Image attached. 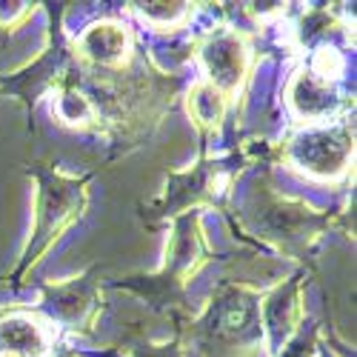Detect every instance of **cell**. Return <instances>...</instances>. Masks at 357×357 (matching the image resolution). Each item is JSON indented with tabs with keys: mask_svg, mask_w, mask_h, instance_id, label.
Listing matches in <instances>:
<instances>
[{
	"mask_svg": "<svg viewBox=\"0 0 357 357\" xmlns=\"http://www.w3.org/2000/svg\"><path fill=\"white\" fill-rule=\"evenodd\" d=\"M252 163L246 149H231L223 155L200 152V158L181 172H169L160 197L149 206L146 220L160 223L189 212H226L234 183Z\"/></svg>",
	"mask_w": 357,
	"mask_h": 357,
	"instance_id": "5b68a950",
	"label": "cell"
},
{
	"mask_svg": "<svg viewBox=\"0 0 357 357\" xmlns=\"http://www.w3.org/2000/svg\"><path fill=\"white\" fill-rule=\"evenodd\" d=\"M103 269L95 263L77 278L38 283L35 317H40L49 329H61L69 335H92L103 312Z\"/></svg>",
	"mask_w": 357,
	"mask_h": 357,
	"instance_id": "ba28073f",
	"label": "cell"
},
{
	"mask_svg": "<svg viewBox=\"0 0 357 357\" xmlns=\"http://www.w3.org/2000/svg\"><path fill=\"white\" fill-rule=\"evenodd\" d=\"M343 212L280 195L266 177H257L234 209V229L246 241H255L283 257L312 266L317 246L332 231L343 229Z\"/></svg>",
	"mask_w": 357,
	"mask_h": 357,
	"instance_id": "6da1fadb",
	"label": "cell"
},
{
	"mask_svg": "<svg viewBox=\"0 0 357 357\" xmlns=\"http://www.w3.org/2000/svg\"><path fill=\"white\" fill-rule=\"evenodd\" d=\"M289 46L301 52L303 57L317 49H346L354 43V35L349 32V23L340 20L335 9H306L301 12L289 26Z\"/></svg>",
	"mask_w": 357,
	"mask_h": 357,
	"instance_id": "4fadbf2b",
	"label": "cell"
},
{
	"mask_svg": "<svg viewBox=\"0 0 357 357\" xmlns=\"http://www.w3.org/2000/svg\"><path fill=\"white\" fill-rule=\"evenodd\" d=\"M260 289L241 280H223L215 286L209 303H203L177 337L186 357H260L266 337L260 323Z\"/></svg>",
	"mask_w": 357,
	"mask_h": 357,
	"instance_id": "7a4b0ae2",
	"label": "cell"
},
{
	"mask_svg": "<svg viewBox=\"0 0 357 357\" xmlns=\"http://www.w3.org/2000/svg\"><path fill=\"white\" fill-rule=\"evenodd\" d=\"M49 12V40L29 66L0 75V98H15L26 106L29 121L35 117L38 100L57 95L61 89L80 77V63L75 57V38L63 29L66 3H46Z\"/></svg>",
	"mask_w": 357,
	"mask_h": 357,
	"instance_id": "52a82bcc",
	"label": "cell"
},
{
	"mask_svg": "<svg viewBox=\"0 0 357 357\" xmlns=\"http://www.w3.org/2000/svg\"><path fill=\"white\" fill-rule=\"evenodd\" d=\"M26 174L35 181V223L20 252L17 269L9 278L12 286H20L32 275V269L49 255V249L86 215L89 186L95 181L92 172L69 174L46 160H32L26 166Z\"/></svg>",
	"mask_w": 357,
	"mask_h": 357,
	"instance_id": "277c9868",
	"label": "cell"
},
{
	"mask_svg": "<svg viewBox=\"0 0 357 357\" xmlns=\"http://www.w3.org/2000/svg\"><path fill=\"white\" fill-rule=\"evenodd\" d=\"M317 357H343L332 343H317Z\"/></svg>",
	"mask_w": 357,
	"mask_h": 357,
	"instance_id": "ffe728a7",
	"label": "cell"
},
{
	"mask_svg": "<svg viewBox=\"0 0 357 357\" xmlns=\"http://www.w3.org/2000/svg\"><path fill=\"white\" fill-rule=\"evenodd\" d=\"M215 249L206 237V215L189 212L172 220L169 241L163 252V263L149 275H129L106 283L109 289H123L146 303L149 312L177 317L189 306V286L200 275L209 260H215Z\"/></svg>",
	"mask_w": 357,
	"mask_h": 357,
	"instance_id": "3957f363",
	"label": "cell"
},
{
	"mask_svg": "<svg viewBox=\"0 0 357 357\" xmlns=\"http://www.w3.org/2000/svg\"><path fill=\"white\" fill-rule=\"evenodd\" d=\"M323 337V326L320 323H309L303 326L301 332H297L278 354L272 357H317V343Z\"/></svg>",
	"mask_w": 357,
	"mask_h": 357,
	"instance_id": "ac0fdd59",
	"label": "cell"
},
{
	"mask_svg": "<svg viewBox=\"0 0 357 357\" xmlns=\"http://www.w3.org/2000/svg\"><path fill=\"white\" fill-rule=\"evenodd\" d=\"M40 3H26V0H0V32H17L35 17Z\"/></svg>",
	"mask_w": 357,
	"mask_h": 357,
	"instance_id": "d6986e66",
	"label": "cell"
},
{
	"mask_svg": "<svg viewBox=\"0 0 357 357\" xmlns=\"http://www.w3.org/2000/svg\"><path fill=\"white\" fill-rule=\"evenodd\" d=\"M229 109H231V100L218 92L212 83H206L203 77L192 83V89L186 92V112L192 117L195 129L200 132V140L206 146V140H212L223 132V123L229 117Z\"/></svg>",
	"mask_w": 357,
	"mask_h": 357,
	"instance_id": "9a60e30c",
	"label": "cell"
},
{
	"mask_svg": "<svg viewBox=\"0 0 357 357\" xmlns=\"http://www.w3.org/2000/svg\"><path fill=\"white\" fill-rule=\"evenodd\" d=\"M303 286H306V269L294 272L286 280H278L272 289L260 294V323L269 357L278 354L306 326Z\"/></svg>",
	"mask_w": 357,
	"mask_h": 357,
	"instance_id": "8fae6325",
	"label": "cell"
},
{
	"mask_svg": "<svg viewBox=\"0 0 357 357\" xmlns=\"http://www.w3.org/2000/svg\"><path fill=\"white\" fill-rule=\"evenodd\" d=\"M354 152H357V132L351 114L332 123L297 126L275 149L278 160L289 172L314 183H337L343 177H349L354 166Z\"/></svg>",
	"mask_w": 357,
	"mask_h": 357,
	"instance_id": "8992f818",
	"label": "cell"
},
{
	"mask_svg": "<svg viewBox=\"0 0 357 357\" xmlns=\"http://www.w3.org/2000/svg\"><path fill=\"white\" fill-rule=\"evenodd\" d=\"M129 9L146 23L158 29V32H181L192 23L195 15V3H186V0H174V3H163V0H137V3H129Z\"/></svg>",
	"mask_w": 357,
	"mask_h": 357,
	"instance_id": "2e32d148",
	"label": "cell"
},
{
	"mask_svg": "<svg viewBox=\"0 0 357 357\" xmlns=\"http://www.w3.org/2000/svg\"><path fill=\"white\" fill-rule=\"evenodd\" d=\"M283 100L289 114L301 126L332 123L340 117H349V112L354 109V98L343 92L340 83L314 75L306 63H297V69L289 75Z\"/></svg>",
	"mask_w": 357,
	"mask_h": 357,
	"instance_id": "30bf717a",
	"label": "cell"
},
{
	"mask_svg": "<svg viewBox=\"0 0 357 357\" xmlns=\"http://www.w3.org/2000/svg\"><path fill=\"white\" fill-rule=\"evenodd\" d=\"M195 57L203 69V80L212 83L231 103L243 95L255 72L257 49L249 32L231 23L212 26L195 40Z\"/></svg>",
	"mask_w": 357,
	"mask_h": 357,
	"instance_id": "9c48e42d",
	"label": "cell"
},
{
	"mask_svg": "<svg viewBox=\"0 0 357 357\" xmlns=\"http://www.w3.org/2000/svg\"><path fill=\"white\" fill-rule=\"evenodd\" d=\"M123 357H186L181 337L172 340H152V337H129L123 346Z\"/></svg>",
	"mask_w": 357,
	"mask_h": 357,
	"instance_id": "e0dca14e",
	"label": "cell"
},
{
	"mask_svg": "<svg viewBox=\"0 0 357 357\" xmlns=\"http://www.w3.org/2000/svg\"><path fill=\"white\" fill-rule=\"evenodd\" d=\"M52 329L35 314H0V357H52Z\"/></svg>",
	"mask_w": 357,
	"mask_h": 357,
	"instance_id": "5bb4252c",
	"label": "cell"
},
{
	"mask_svg": "<svg viewBox=\"0 0 357 357\" xmlns=\"http://www.w3.org/2000/svg\"><path fill=\"white\" fill-rule=\"evenodd\" d=\"M75 57L92 75L123 72L135 61V35L121 20H95L75 38Z\"/></svg>",
	"mask_w": 357,
	"mask_h": 357,
	"instance_id": "7c38bea8",
	"label": "cell"
}]
</instances>
